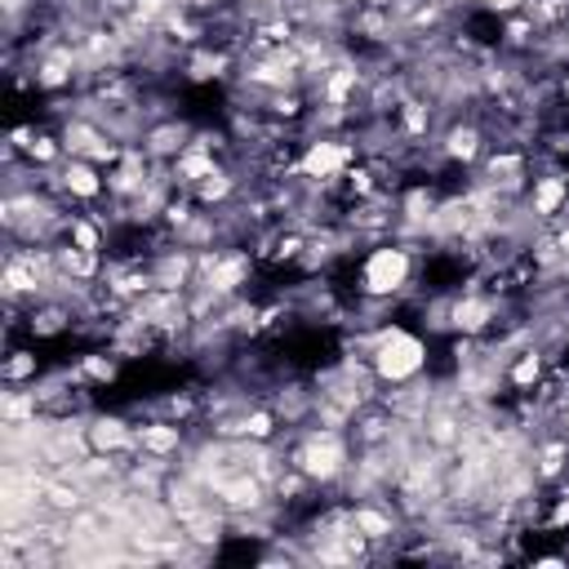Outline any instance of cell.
Returning a JSON list of instances; mask_svg holds the SVG:
<instances>
[{
    "mask_svg": "<svg viewBox=\"0 0 569 569\" xmlns=\"http://www.w3.org/2000/svg\"><path fill=\"white\" fill-rule=\"evenodd\" d=\"M58 169H62V196H67L76 209H89V204L107 200V169H102V164L80 160V156H67Z\"/></svg>",
    "mask_w": 569,
    "mask_h": 569,
    "instance_id": "obj_4",
    "label": "cell"
},
{
    "mask_svg": "<svg viewBox=\"0 0 569 569\" xmlns=\"http://www.w3.org/2000/svg\"><path fill=\"white\" fill-rule=\"evenodd\" d=\"M356 160H360V151H356L351 133H320V138H302L289 173H302L311 182H338Z\"/></svg>",
    "mask_w": 569,
    "mask_h": 569,
    "instance_id": "obj_2",
    "label": "cell"
},
{
    "mask_svg": "<svg viewBox=\"0 0 569 569\" xmlns=\"http://www.w3.org/2000/svg\"><path fill=\"white\" fill-rule=\"evenodd\" d=\"M44 409H40V400H36L31 387H4L0 391V422H31Z\"/></svg>",
    "mask_w": 569,
    "mask_h": 569,
    "instance_id": "obj_8",
    "label": "cell"
},
{
    "mask_svg": "<svg viewBox=\"0 0 569 569\" xmlns=\"http://www.w3.org/2000/svg\"><path fill=\"white\" fill-rule=\"evenodd\" d=\"M418 271H422V249L418 244L378 240V244L365 249V258L356 267V293L409 302V298H418Z\"/></svg>",
    "mask_w": 569,
    "mask_h": 569,
    "instance_id": "obj_1",
    "label": "cell"
},
{
    "mask_svg": "<svg viewBox=\"0 0 569 569\" xmlns=\"http://www.w3.org/2000/svg\"><path fill=\"white\" fill-rule=\"evenodd\" d=\"M89 449H98V453H138V418L93 409L89 413Z\"/></svg>",
    "mask_w": 569,
    "mask_h": 569,
    "instance_id": "obj_3",
    "label": "cell"
},
{
    "mask_svg": "<svg viewBox=\"0 0 569 569\" xmlns=\"http://www.w3.org/2000/svg\"><path fill=\"white\" fill-rule=\"evenodd\" d=\"M40 356L36 347H18V342H4V360H0V382L4 387H31L40 378Z\"/></svg>",
    "mask_w": 569,
    "mask_h": 569,
    "instance_id": "obj_7",
    "label": "cell"
},
{
    "mask_svg": "<svg viewBox=\"0 0 569 569\" xmlns=\"http://www.w3.org/2000/svg\"><path fill=\"white\" fill-rule=\"evenodd\" d=\"M191 133H196V124H187V120H178V116H164V120H151L147 129H142V151L151 156V160H160V164H173L182 151H187V142H191Z\"/></svg>",
    "mask_w": 569,
    "mask_h": 569,
    "instance_id": "obj_5",
    "label": "cell"
},
{
    "mask_svg": "<svg viewBox=\"0 0 569 569\" xmlns=\"http://www.w3.org/2000/svg\"><path fill=\"white\" fill-rule=\"evenodd\" d=\"M187 445V427L164 418V413H151L138 422V449L142 453H160V458H178Z\"/></svg>",
    "mask_w": 569,
    "mask_h": 569,
    "instance_id": "obj_6",
    "label": "cell"
},
{
    "mask_svg": "<svg viewBox=\"0 0 569 569\" xmlns=\"http://www.w3.org/2000/svg\"><path fill=\"white\" fill-rule=\"evenodd\" d=\"M80 360V369H84V382L89 387H111L116 378H120V356L116 351H84V356H76Z\"/></svg>",
    "mask_w": 569,
    "mask_h": 569,
    "instance_id": "obj_9",
    "label": "cell"
}]
</instances>
